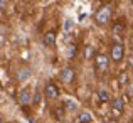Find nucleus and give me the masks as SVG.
Returning a JSON list of instances; mask_svg holds the SVG:
<instances>
[{
	"instance_id": "f257e3e1",
	"label": "nucleus",
	"mask_w": 133,
	"mask_h": 123,
	"mask_svg": "<svg viewBox=\"0 0 133 123\" xmlns=\"http://www.w3.org/2000/svg\"><path fill=\"white\" fill-rule=\"evenodd\" d=\"M110 19H111V7L110 5L101 7V9L96 12V15H94V20H96L98 24H101V25L108 24V22H110Z\"/></svg>"
},
{
	"instance_id": "f03ea898",
	"label": "nucleus",
	"mask_w": 133,
	"mask_h": 123,
	"mask_svg": "<svg viewBox=\"0 0 133 123\" xmlns=\"http://www.w3.org/2000/svg\"><path fill=\"white\" fill-rule=\"evenodd\" d=\"M94 66H96V71L104 73L110 66V57L104 54H96L94 56Z\"/></svg>"
},
{
	"instance_id": "7ed1b4c3",
	"label": "nucleus",
	"mask_w": 133,
	"mask_h": 123,
	"mask_svg": "<svg viewBox=\"0 0 133 123\" xmlns=\"http://www.w3.org/2000/svg\"><path fill=\"white\" fill-rule=\"evenodd\" d=\"M123 56H125V47L120 44V42H116V44L111 46V49H110V57L113 59L115 62H120L121 59H123Z\"/></svg>"
},
{
	"instance_id": "20e7f679",
	"label": "nucleus",
	"mask_w": 133,
	"mask_h": 123,
	"mask_svg": "<svg viewBox=\"0 0 133 123\" xmlns=\"http://www.w3.org/2000/svg\"><path fill=\"white\" fill-rule=\"evenodd\" d=\"M44 94H45L47 100H57L59 98V88L56 86L52 81H49L47 84H45V88H44Z\"/></svg>"
},
{
	"instance_id": "39448f33",
	"label": "nucleus",
	"mask_w": 133,
	"mask_h": 123,
	"mask_svg": "<svg viewBox=\"0 0 133 123\" xmlns=\"http://www.w3.org/2000/svg\"><path fill=\"white\" fill-rule=\"evenodd\" d=\"M74 78H76V73H74V69L72 68H64L61 71V81L62 83H66V84H71L72 81H74Z\"/></svg>"
},
{
	"instance_id": "423d86ee",
	"label": "nucleus",
	"mask_w": 133,
	"mask_h": 123,
	"mask_svg": "<svg viewBox=\"0 0 133 123\" xmlns=\"http://www.w3.org/2000/svg\"><path fill=\"white\" fill-rule=\"evenodd\" d=\"M42 42H44V46H47V47H52V46L56 44V32H54V30H51V32L45 34Z\"/></svg>"
},
{
	"instance_id": "0eeeda50",
	"label": "nucleus",
	"mask_w": 133,
	"mask_h": 123,
	"mask_svg": "<svg viewBox=\"0 0 133 123\" xmlns=\"http://www.w3.org/2000/svg\"><path fill=\"white\" fill-rule=\"evenodd\" d=\"M30 93H29V89H20V93H19V103H22V105H29L30 103Z\"/></svg>"
},
{
	"instance_id": "6e6552de",
	"label": "nucleus",
	"mask_w": 133,
	"mask_h": 123,
	"mask_svg": "<svg viewBox=\"0 0 133 123\" xmlns=\"http://www.w3.org/2000/svg\"><path fill=\"white\" fill-rule=\"evenodd\" d=\"M123 110H125V100L123 98H116L113 101V111L115 113H123Z\"/></svg>"
},
{
	"instance_id": "1a4fd4ad",
	"label": "nucleus",
	"mask_w": 133,
	"mask_h": 123,
	"mask_svg": "<svg viewBox=\"0 0 133 123\" xmlns=\"http://www.w3.org/2000/svg\"><path fill=\"white\" fill-rule=\"evenodd\" d=\"M93 121V116H91V113L88 111H81L78 116V123H91Z\"/></svg>"
},
{
	"instance_id": "9d476101",
	"label": "nucleus",
	"mask_w": 133,
	"mask_h": 123,
	"mask_svg": "<svg viewBox=\"0 0 133 123\" xmlns=\"http://www.w3.org/2000/svg\"><path fill=\"white\" fill-rule=\"evenodd\" d=\"M29 76H30V69L29 68L20 69V71L17 73V79H19V81H25V79H29Z\"/></svg>"
},
{
	"instance_id": "9b49d317",
	"label": "nucleus",
	"mask_w": 133,
	"mask_h": 123,
	"mask_svg": "<svg viewBox=\"0 0 133 123\" xmlns=\"http://www.w3.org/2000/svg\"><path fill=\"white\" fill-rule=\"evenodd\" d=\"M98 100H99L101 103H106V101H110V93H108L106 89H99V91H98Z\"/></svg>"
},
{
	"instance_id": "f8f14e48",
	"label": "nucleus",
	"mask_w": 133,
	"mask_h": 123,
	"mask_svg": "<svg viewBox=\"0 0 133 123\" xmlns=\"http://www.w3.org/2000/svg\"><path fill=\"white\" fill-rule=\"evenodd\" d=\"M128 81H130V79H128V74H127V73H121V74L118 76V83H120V86H121V88L127 86Z\"/></svg>"
},
{
	"instance_id": "ddd939ff",
	"label": "nucleus",
	"mask_w": 133,
	"mask_h": 123,
	"mask_svg": "<svg viewBox=\"0 0 133 123\" xmlns=\"http://www.w3.org/2000/svg\"><path fill=\"white\" fill-rule=\"evenodd\" d=\"M52 115H54V118H57V120H62V116H64V108H54V110H52Z\"/></svg>"
},
{
	"instance_id": "4468645a",
	"label": "nucleus",
	"mask_w": 133,
	"mask_h": 123,
	"mask_svg": "<svg viewBox=\"0 0 133 123\" xmlns=\"http://www.w3.org/2000/svg\"><path fill=\"white\" fill-rule=\"evenodd\" d=\"M74 56H76V46H71L68 51V57H74Z\"/></svg>"
},
{
	"instance_id": "2eb2a0df",
	"label": "nucleus",
	"mask_w": 133,
	"mask_h": 123,
	"mask_svg": "<svg viewBox=\"0 0 133 123\" xmlns=\"http://www.w3.org/2000/svg\"><path fill=\"white\" fill-rule=\"evenodd\" d=\"M121 29H123V22H121V20H118V22L115 24V32H120Z\"/></svg>"
},
{
	"instance_id": "dca6fc26",
	"label": "nucleus",
	"mask_w": 133,
	"mask_h": 123,
	"mask_svg": "<svg viewBox=\"0 0 133 123\" xmlns=\"http://www.w3.org/2000/svg\"><path fill=\"white\" fill-rule=\"evenodd\" d=\"M68 103V110H76V103L74 101H66Z\"/></svg>"
},
{
	"instance_id": "f3484780",
	"label": "nucleus",
	"mask_w": 133,
	"mask_h": 123,
	"mask_svg": "<svg viewBox=\"0 0 133 123\" xmlns=\"http://www.w3.org/2000/svg\"><path fill=\"white\" fill-rule=\"evenodd\" d=\"M128 66L133 69V56H131V57H128Z\"/></svg>"
},
{
	"instance_id": "a211bd4d",
	"label": "nucleus",
	"mask_w": 133,
	"mask_h": 123,
	"mask_svg": "<svg viewBox=\"0 0 133 123\" xmlns=\"http://www.w3.org/2000/svg\"><path fill=\"white\" fill-rule=\"evenodd\" d=\"M131 2H133V0H131Z\"/></svg>"
}]
</instances>
